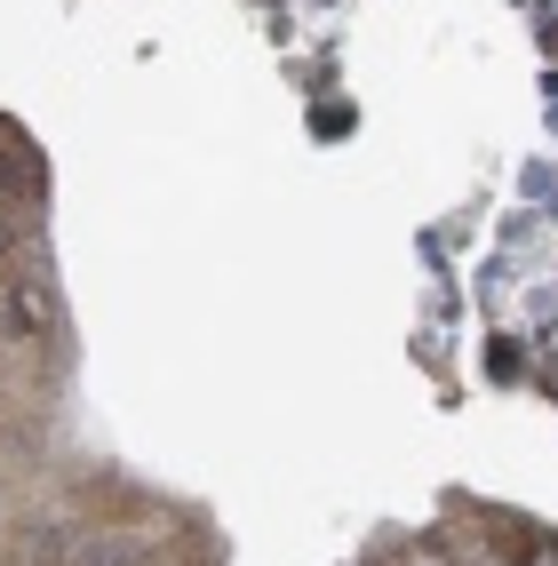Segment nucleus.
I'll return each instance as SVG.
<instances>
[{
    "mask_svg": "<svg viewBox=\"0 0 558 566\" xmlns=\"http://www.w3.org/2000/svg\"><path fill=\"white\" fill-rule=\"evenodd\" d=\"M9 319H17V335H56V287L41 263L9 280Z\"/></svg>",
    "mask_w": 558,
    "mask_h": 566,
    "instance_id": "2",
    "label": "nucleus"
},
{
    "mask_svg": "<svg viewBox=\"0 0 558 566\" xmlns=\"http://www.w3.org/2000/svg\"><path fill=\"white\" fill-rule=\"evenodd\" d=\"M543 566H558V551H543Z\"/></svg>",
    "mask_w": 558,
    "mask_h": 566,
    "instance_id": "3",
    "label": "nucleus"
},
{
    "mask_svg": "<svg viewBox=\"0 0 558 566\" xmlns=\"http://www.w3.org/2000/svg\"><path fill=\"white\" fill-rule=\"evenodd\" d=\"M144 535H96V526H41L32 566H144Z\"/></svg>",
    "mask_w": 558,
    "mask_h": 566,
    "instance_id": "1",
    "label": "nucleus"
}]
</instances>
